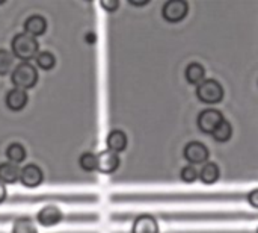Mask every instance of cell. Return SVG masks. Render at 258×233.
Returning a JSON list of instances; mask_svg holds the SVG:
<instances>
[{
	"mask_svg": "<svg viewBox=\"0 0 258 233\" xmlns=\"http://www.w3.org/2000/svg\"><path fill=\"white\" fill-rule=\"evenodd\" d=\"M11 49H12V55L24 62L36 58L38 50H39V44L36 41L35 36L24 33H18L14 36L12 42H11Z\"/></svg>",
	"mask_w": 258,
	"mask_h": 233,
	"instance_id": "cell-1",
	"label": "cell"
},
{
	"mask_svg": "<svg viewBox=\"0 0 258 233\" xmlns=\"http://www.w3.org/2000/svg\"><path fill=\"white\" fill-rule=\"evenodd\" d=\"M11 80L15 85V88L20 89H29L33 88L38 82V71L36 68L29 64V62H21L20 65H17L11 74Z\"/></svg>",
	"mask_w": 258,
	"mask_h": 233,
	"instance_id": "cell-2",
	"label": "cell"
},
{
	"mask_svg": "<svg viewBox=\"0 0 258 233\" xmlns=\"http://www.w3.org/2000/svg\"><path fill=\"white\" fill-rule=\"evenodd\" d=\"M197 97L206 105H216L224 99V88L216 79H206L197 86Z\"/></svg>",
	"mask_w": 258,
	"mask_h": 233,
	"instance_id": "cell-3",
	"label": "cell"
},
{
	"mask_svg": "<svg viewBox=\"0 0 258 233\" xmlns=\"http://www.w3.org/2000/svg\"><path fill=\"white\" fill-rule=\"evenodd\" d=\"M189 5L184 0H169L162 8V15L169 23H178L186 18Z\"/></svg>",
	"mask_w": 258,
	"mask_h": 233,
	"instance_id": "cell-4",
	"label": "cell"
},
{
	"mask_svg": "<svg viewBox=\"0 0 258 233\" xmlns=\"http://www.w3.org/2000/svg\"><path fill=\"white\" fill-rule=\"evenodd\" d=\"M224 121V115L218 109H206L198 115V127L204 133H213L215 129Z\"/></svg>",
	"mask_w": 258,
	"mask_h": 233,
	"instance_id": "cell-5",
	"label": "cell"
},
{
	"mask_svg": "<svg viewBox=\"0 0 258 233\" xmlns=\"http://www.w3.org/2000/svg\"><path fill=\"white\" fill-rule=\"evenodd\" d=\"M183 155H184V159L187 162H190V165H198V164L207 162V159L210 156V152H209V149L203 143L192 141V143H189L184 147Z\"/></svg>",
	"mask_w": 258,
	"mask_h": 233,
	"instance_id": "cell-6",
	"label": "cell"
},
{
	"mask_svg": "<svg viewBox=\"0 0 258 233\" xmlns=\"http://www.w3.org/2000/svg\"><path fill=\"white\" fill-rule=\"evenodd\" d=\"M119 156L118 153H113L110 150H104L97 155V171L103 174H112L119 167Z\"/></svg>",
	"mask_w": 258,
	"mask_h": 233,
	"instance_id": "cell-7",
	"label": "cell"
},
{
	"mask_svg": "<svg viewBox=\"0 0 258 233\" xmlns=\"http://www.w3.org/2000/svg\"><path fill=\"white\" fill-rule=\"evenodd\" d=\"M44 174L41 171V168L35 164H29L26 167L21 168L20 173V182L26 187V188H36L42 183Z\"/></svg>",
	"mask_w": 258,
	"mask_h": 233,
	"instance_id": "cell-8",
	"label": "cell"
},
{
	"mask_svg": "<svg viewBox=\"0 0 258 233\" xmlns=\"http://www.w3.org/2000/svg\"><path fill=\"white\" fill-rule=\"evenodd\" d=\"M36 221L44 226V227H51V226H56L62 221V212L59 208L50 205V206H45L42 208L38 214H36Z\"/></svg>",
	"mask_w": 258,
	"mask_h": 233,
	"instance_id": "cell-9",
	"label": "cell"
},
{
	"mask_svg": "<svg viewBox=\"0 0 258 233\" xmlns=\"http://www.w3.org/2000/svg\"><path fill=\"white\" fill-rule=\"evenodd\" d=\"M27 100H29V97H27V94H26V91L24 89H20V88H14V89H11L8 94H6V99H5V102H6V106L11 109V111H21L26 105H27Z\"/></svg>",
	"mask_w": 258,
	"mask_h": 233,
	"instance_id": "cell-10",
	"label": "cell"
},
{
	"mask_svg": "<svg viewBox=\"0 0 258 233\" xmlns=\"http://www.w3.org/2000/svg\"><path fill=\"white\" fill-rule=\"evenodd\" d=\"M132 233H159V224L151 215H141L135 220Z\"/></svg>",
	"mask_w": 258,
	"mask_h": 233,
	"instance_id": "cell-11",
	"label": "cell"
},
{
	"mask_svg": "<svg viewBox=\"0 0 258 233\" xmlns=\"http://www.w3.org/2000/svg\"><path fill=\"white\" fill-rule=\"evenodd\" d=\"M24 30L27 35L30 36H39L47 30V21L44 17L41 15H30L26 21H24Z\"/></svg>",
	"mask_w": 258,
	"mask_h": 233,
	"instance_id": "cell-12",
	"label": "cell"
},
{
	"mask_svg": "<svg viewBox=\"0 0 258 233\" xmlns=\"http://www.w3.org/2000/svg\"><path fill=\"white\" fill-rule=\"evenodd\" d=\"M106 143H107V150H110L113 153L124 152L127 149V135L122 130L115 129L107 135Z\"/></svg>",
	"mask_w": 258,
	"mask_h": 233,
	"instance_id": "cell-13",
	"label": "cell"
},
{
	"mask_svg": "<svg viewBox=\"0 0 258 233\" xmlns=\"http://www.w3.org/2000/svg\"><path fill=\"white\" fill-rule=\"evenodd\" d=\"M20 173L21 168H18L15 164L11 162H3L0 164V182L5 183H17L20 182Z\"/></svg>",
	"mask_w": 258,
	"mask_h": 233,
	"instance_id": "cell-14",
	"label": "cell"
},
{
	"mask_svg": "<svg viewBox=\"0 0 258 233\" xmlns=\"http://www.w3.org/2000/svg\"><path fill=\"white\" fill-rule=\"evenodd\" d=\"M184 74H186V80H187L189 83H192V85H197V86L201 85V83L206 80V70H204V67H203L201 64H198V62L189 64Z\"/></svg>",
	"mask_w": 258,
	"mask_h": 233,
	"instance_id": "cell-15",
	"label": "cell"
},
{
	"mask_svg": "<svg viewBox=\"0 0 258 233\" xmlns=\"http://www.w3.org/2000/svg\"><path fill=\"white\" fill-rule=\"evenodd\" d=\"M219 176H221V171H219L218 164H215V162L204 164V167L200 171V179H201V182L204 185H213V183H216L218 179H219Z\"/></svg>",
	"mask_w": 258,
	"mask_h": 233,
	"instance_id": "cell-16",
	"label": "cell"
},
{
	"mask_svg": "<svg viewBox=\"0 0 258 233\" xmlns=\"http://www.w3.org/2000/svg\"><path fill=\"white\" fill-rule=\"evenodd\" d=\"M6 158H8V162L11 164H20L26 159V150L21 144L18 143H14L11 144L8 149H6Z\"/></svg>",
	"mask_w": 258,
	"mask_h": 233,
	"instance_id": "cell-17",
	"label": "cell"
},
{
	"mask_svg": "<svg viewBox=\"0 0 258 233\" xmlns=\"http://www.w3.org/2000/svg\"><path fill=\"white\" fill-rule=\"evenodd\" d=\"M231 135H233V127H231V123H228L227 120H224L216 129L215 132L212 133V136L215 138V141L218 143H227L231 139Z\"/></svg>",
	"mask_w": 258,
	"mask_h": 233,
	"instance_id": "cell-18",
	"label": "cell"
},
{
	"mask_svg": "<svg viewBox=\"0 0 258 233\" xmlns=\"http://www.w3.org/2000/svg\"><path fill=\"white\" fill-rule=\"evenodd\" d=\"M12 233H38L35 223L30 218H18L14 221Z\"/></svg>",
	"mask_w": 258,
	"mask_h": 233,
	"instance_id": "cell-19",
	"label": "cell"
},
{
	"mask_svg": "<svg viewBox=\"0 0 258 233\" xmlns=\"http://www.w3.org/2000/svg\"><path fill=\"white\" fill-rule=\"evenodd\" d=\"M35 61H36V65L41 70H45V71L47 70H51L56 65V58L50 52H41V53H38L36 58H35Z\"/></svg>",
	"mask_w": 258,
	"mask_h": 233,
	"instance_id": "cell-20",
	"label": "cell"
},
{
	"mask_svg": "<svg viewBox=\"0 0 258 233\" xmlns=\"http://www.w3.org/2000/svg\"><path fill=\"white\" fill-rule=\"evenodd\" d=\"M12 64H14V55L5 49H0V76L9 74Z\"/></svg>",
	"mask_w": 258,
	"mask_h": 233,
	"instance_id": "cell-21",
	"label": "cell"
},
{
	"mask_svg": "<svg viewBox=\"0 0 258 233\" xmlns=\"http://www.w3.org/2000/svg\"><path fill=\"white\" fill-rule=\"evenodd\" d=\"M79 165L85 171H95L97 170V155H94L91 152L83 153L79 159Z\"/></svg>",
	"mask_w": 258,
	"mask_h": 233,
	"instance_id": "cell-22",
	"label": "cell"
},
{
	"mask_svg": "<svg viewBox=\"0 0 258 233\" xmlns=\"http://www.w3.org/2000/svg\"><path fill=\"white\" fill-rule=\"evenodd\" d=\"M181 180L184 183H194L198 177H200V173L198 170L194 167V165H186L183 170H181V174H180Z\"/></svg>",
	"mask_w": 258,
	"mask_h": 233,
	"instance_id": "cell-23",
	"label": "cell"
},
{
	"mask_svg": "<svg viewBox=\"0 0 258 233\" xmlns=\"http://www.w3.org/2000/svg\"><path fill=\"white\" fill-rule=\"evenodd\" d=\"M100 5H101V8L106 9L107 12H113V11H116V8L119 6V2H118V0H103Z\"/></svg>",
	"mask_w": 258,
	"mask_h": 233,
	"instance_id": "cell-24",
	"label": "cell"
},
{
	"mask_svg": "<svg viewBox=\"0 0 258 233\" xmlns=\"http://www.w3.org/2000/svg\"><path fill=\"white\" fill-rule=\"evenodd\" d=\"M248 203L254 208V209H258V188L252 190L249 194H248Z\"/></svg>",
	"mask_w": 258,
	"mask_h": 233,
	"instance_id": "cell-25",
	"label": "cell"
},
{
	"mask_svg": "<svg viewBox=\"0 0 258 233\" xmlns=\"http://www.w3.org/2000/svg\"><path fill=\"white\" fill-rule=\"evenodd\" d=\"M5 199H6V188H5V185L0 182V203H3Z\"/></svg>",
	"mask_w": 258,
	"mask_h": 233,
	"instance_id": "cell-26",
	"label": "cell"
},
{
	"mask_svg": "<svg viewBox=\"0 0 258 233\" xmlns=\"http://www.w3.org/2000/svg\"><path fill=\"white\" fill-rule=\"evenodd\" d=\"M130 3H132V5H135V6H142V5H147V3H148V0H144V2H135V0H130Z\"/></svg>",
	"mask_w": 258,
	"mask_h": 233,
	"instance_id": "cell-27",
	"label": "cell"
},
{
	"mask_svg": "<svg viewBox=\"0 0 258 233\" xmlns=\"http://www.w3.org/2000/svg\"><path fill=\"white\" fill-rule=\"evenodd\" d=\"M86 39H88V41H89V42H94V41H95V38H94V35H92V33H89V35H88V38H86Z\"/></svg>",
	"mask_w": 258,
	"mask_h": 233,
	"instance_id": "cell-28",
	"label": "cell"
},
{
	"mask_svg": "<svg viewBox=\"0 0 258 233\" xmlns=\"http://www.w3.org/2000/svg\"><path fill=\"white\" fill-rule=\"evenodd\" d=\"M257 233H258V229H257Z\"/></svg>",
	"mask_w": 258,
	"mask_h": 233,
	"instance_id": "cell-29",
	"label": "cell"
}]
</instances>
